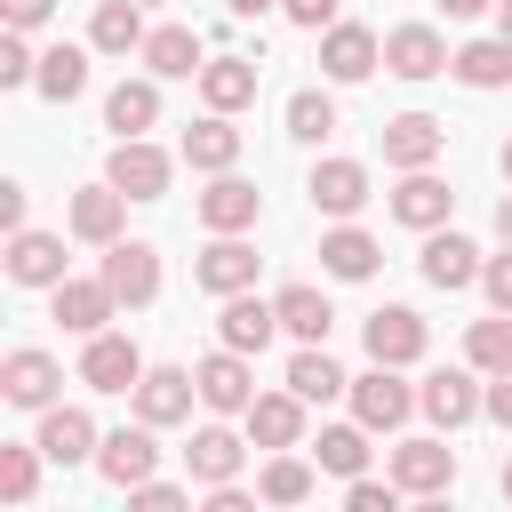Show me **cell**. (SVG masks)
Returning a JSON list of instances; mask_svg holds the SVG:
<instances>
[{"label":"cell","instance_id":"1","mask_svg":"<svg viewBox=\"0 0 512 512\" xmlns=\"http://www.w3.org/2000/svg\"><path fill=\"white\" fill-rule=\"evenodd\" d=\"M408 408H416V392L400 384V368H392V360H376L368 376H352V416H360L368 432H400V424H408Z\"/></svg>","mask_w":512,"mask_h":512},{"label":"cell","instance_id":"2","mask_svg":"<svg viewBox=\"0 0 512 512\" xmlns=\"http://www.w3.org/2000/svg\"><path fill=\"white\" fill-rule=\"evenodd\" d=\"M104 176H112L128 200H160V192H168V176H176V160H168L160 144H144V136H120V144H112V160H104Z\"/></svg>","mask_w":512,"mask_h":512},{"label":"cell","instance_id":"3","mask_svg":"<svg viewBox=\"0 0 512 512\" xmlns=\"http://www.w3.org/2000/svg\"><path fill=\"white\" fill-rule=\"evenodd\" d=\"M192 384H200V408H216V416H248V400H256V376H248V352H208L200 368H192Z\"/></svg>","mask_w":512,"mask_h":512},{"label":"cell","instance_id":"4","mask_svg":"<svg viewBox=\"0 0 512 512\" xmlns=\"http://www.w3.org/2000/svg\"><path fill=\"white\" fill-rule=\"evenodd\" d=\"M136 376H144V352H136L128 336L96 328L88 352H80V384H88V392H136Z\"/></svg>","mask_w":512,"mask_h":512},{"label":"cell","instance_id":"5","mask_svg":"<svg viewBox=\"0 0 512 512\" xmlns=\"http://www.w3.org/2000/svg\"><path fill=\"white\" fill-rule=\"evenodd\" d=\"M152 464H160V448H152V424H144V416L96 440V472H104L112 488H136V480H152Z\"/></svg>","mask_w":512,"mask_h":512},{"label":"cell","instance_id":"6","mask_svg":"<svg viewBox=\"0 0 512 512\" xmlns=\"http://www.w3.org/2000/svg\"><path fill=\"white\" fill-rule=\"evenodd\" d=\"M376 144H384V160H392V168H432V160L448 152V128H440L432 112H400V120H384V128H376Z\"/></svg>","mask_w":512,"mask_h":512},{"label":"cell","instance_id":"7","mask_svg":"<svg viewBox=\"0 0 512 512\" xmlns=\"http://www.w3.org/2000/svg\"><path fill=\"white\" fill-rule=\"evenodd\" d=\"M392 216L408 224V232H440L448 216H456V192L432 176V168H400V192H392Z\"/></svg>","mask_w":512,"mask_h":512},{"label":"cell","instance_id":"8","mask_svg":"<svg viewBox=\"0 0 512 512\" xmlns=\"http://www.w3.org/2000/svg\"><path fill=\"white\" fill-rule=\"evenodd\" d=\"M104 280H112L120 304H152L160 296V248L152 240H112L104 248Z\"/></svg>","mask_w":512,"mask_h":512},{"label":"cell","instance_id":"9","mask_svg":"<svg viewBox=\"0 0 512 512\" xmlns=\"http://www.w3.org/2000/svg\"><path fill=\"white\" fill-rule=\"evenodd\" d=\"M376 56H384V40H376L368 24H328V32H320V72H328V80H344V88H352V80H368V72H376Z\"/></svg>","mask_w":512,"mask_h":512},{"label":"cell","instance_id":"10","mask_svg":"<svg viewBox=\"0 0 512 512\" xmlns=\"http://www.w3.org/2000/svg\"><path fill=\"white\" fill-rule=\"evenodd\" d=\"M384 72L432 80V72H448V40H440L432 24H392V32H384Z\"/></svg>","mask_w":512,"mask_h":512},{"label":"cell","instance_id":"11","mask_svg":"<svg viewBox=\"0 0 512 512\" xmlns=\"http://www.w3.org/2000/svg\"><path fill=\"white\" fill-rule=\"evenodd\" d=\"M256 264H264L256 248H240L232 232H216V240L200 248V264H192V280H200L208 296H240V288H256Z\"/></svg>","mask_w":512,"mask_h":512},{"label":"cell","instance_id":"12","mask_svg":"<svg viewBox=\"0 0 512 512\" xmlns=\"http://www.w3.org/2000/svg\"><path fill=\"white\" fill-rule=\"evenodd\" d=\"M192 400H200V384H192L184 368H144V376H136V416H144L152 432H160V424H184Z\"/></svg>","mask_w":512,"mask_h":512},{"label":"cell","instance_id":"13","mask_svg":"<svg viewBox=\"0 0 512 512\" xmlns=\"http://www.w3.org/2000/svg\"><path fill=\"white\" fill-rule=\"evenodd\" d=\"M416 408H424L432 424H448V432H456V424H472V416L488 408V392H480L464 368H432V376H424V392H416Z\"/></svg>","mask_w":512,"mask_h":512},{"label":"cell","instance_id":"14","mask_svg":"<svg viewBox=\"0 0 512 512\" xmlns=\"http://www.w3.org/2000/svg\"><path fill=\"white\" fill-rule=\"evenodd\" d=\"M48 296H56V320H64L72 336H96V328L120 312V296H112V280H104V272H96V280H56Z\"/></svg>","mask_w":512,"mask_h":512},{"label":"cell","instance_id":"15","mask_svg":"<svg viewBox=\"0 0 512 512\" xmlns=\"http://www.w3.org/2000/svg\"><path fill=\"white\" fill-rule=\"evenodd\" d=\"M368 360H392V368H408V360H424V320L408 312V304H384V312H368Z\"/></svg>","mask_w":512,"mask_h":512},{"label":"cell","instance_id":"16","mask_svg":"<svg viewBox=\"0 0 512 512\" xmlns=\"http://www.w3.org/2000/svg\"><path fill=\"white\" fill-rule=\"evenodd\" d=\"M56 384H64V368H56L48 352H32V344L0 360V392H8L16 408H56Z\"/></svg>","mask_w":512,"mask_h":512},{"label":"cell","instance_id":"17","mask_svg":"<svg viewBox=\"0 0 512 512\" xmlns=\"http://www.w3.org/2000/svg\"><path fill=\"white\" fill-rule=\"evenodd\" d=\"M304 408L312 400H296V392H256L248 400V448H296L304 440Z\"/></svg>","mask_w":512,"mask_h":512},{"label":"cell","instance_id":"18","mask_svg":"<svg viewBox=\"0 0 512 512\" xmlns=\"http://www.w3.org/2000/svg\"><path fill=\"white\" fill-rule=\"evenodd\" d=\"M392 480H400L408 496H440V488L456 480V448H440V440H400V448H392Z\"/></svg>","mask_w":512,"mask_h":512},{"label":"cell","instance_id":"19","mask_svg":"<svg viewBox=\"0 0 512 512\" xmlns=\"http://www.w3.org/2000/svg\"><path fill=\"white\" fill-rule=\"evenodd\" d=\"M304 192H312L320 216H360V208H368V168H360V160H320Z\"/></svg>","mask_w":512,"mask_h":512},{"label":"cell","instance_id":"20","mask_svg":"<svg viewBox=\"0 0 512 512\" xmlns=\"http://www.w3.org/2000/svg\"><path fill=\"white\" fill-rule=\"evenodd\" d=\"M256 216H264V192H256V184H240L232 168L200 192V224H208V232H248Z\"/></svg>","mask_w":512,"mask_h":512},{"label":"cell","instance_id":"21","mask_svg":"<svg viewBox=\"0 0 512 512\" xmlns=\"http://www.w3.org/2000/svg\"><path fill=\"white\" fill-rule=\"evenodd\" d=\"M120 216H128V192L104 176V184H88V192H72V232L88 240V248H112L120 240Z\"/></svg>","mask_w":512,"mask_h":512},{"label":"cell","instance_id":"22","mask_svg":"<svg viewBox=\"0 0 512 512\" xmlns=\"http://www.w3.org/2000/svg\"><path fill=\"white\" fill-rule=\"evenodd\" d=\"M8 280L16 288H56L64 280V240L56 232H8Z\"/></svg>","mask_w":512,"mask_h":512},{"label":"cell","instance_id":"23","mask_svg":"<svg viewBox=\"0 0 512 512\" xmlns=\"http://www.w3.org/2000/svg\"><path fill=\"white\" fill-rule=\"evenodd\" d=\"M272 328H280V304H264V296H224V312H216V336L232 344V352H264L272 344Z\"/></svg>","mask_w":512,"mask_h":512},{"label":"cell","instance_id":"24","mask_svg":"<svg viewBox=\"0 0 512 512\" xmlns=\"http://www.w3.org/2000/svg\"><path fill=\"white\" fill-rule=\"evenodd\" d=\"M136 56H144L160 80H200V64H208L192 24H160V32H144V48H136Z\"/></svg>","mask_w":512,"mask_h":512},{"label":"cell","instance_id":"25","mask_svg":"<svg viewBox=\"0 0 512 512\" xmlns=\"http://www.w3.org/2000/svg\"><path fill=\"white\" fill-rule=\"evenodd\" d=\"M480 264H488V256H480L464 232H424V280H432V288H472Z\"/></svg>","mask_w":512,"mask_h":512},{"label":"cell","instance_id":"26","mask_svg":"<svg viewBox=\"0 0 512 512\" xmlns=\"http://www.w3.org/2000/svg\"><path fill=\"white\" fill-rule=\"evenodd\" d=\"M184 464H192V480L200 488H224V480H240V464H248V448L224 432V424H208V432H192V448H184Z\"/></svg>","mask_w":512,"mask_h":512},{"label":"cell","instance_id":"27","mask_svg":"<svg viewBox=\"0 0 512 512\" xmlns=\"http://www.w3.org/2000/svg\"><path fill=\"white\" fill-rule=\"evenodd\" d=\"M200 96H208V112L256 104V64H248V56H208V64H200Z\"/></svg>","mask_w":512,"mask_h":512},{"label":"cell","instance_id":"28","mask_svg":"<svg viewBox=\"0 0 512 512\" xmlns=\"http://www.w3.org/2000/svg\"><path fill=\"white\" fill-rule=\"evenodd\" d=\"M184 160H192V168H208V176H224V168L240 160V128H232V112L192 120V128H184Z\"/></svg>","mask_w":512,"mask_h":512},{"label":"cell","instance_id":"29","mask_svg":"<svg viewBox=\"0 0 512 512\" xmlns=\"http://www.w3.org/2000/svg\"><path fill=\"white\" fill-rule=\"evenodd\" d=\"M88 48H104V56L144 48V0H96V16H88Z\"/></svg>","mask_w":512,"mask_h":512},{"label":"cell","instance_id":"30","mask_svg":"<svg viewBox=\"0 0 512 512\" xmlns=\"http://www.w3.org/2000/svg\"><path fill=\"white\" fill-rule=\"evenodd\" d=\"M448 72L464 80V88H512V40L496 32V40H464L456 56H448Z\"/></svg>","mask_w":512,"mask_h":512},{"label":"cell","instance_id":"31","mask_svg":"<svg viewBox=\"0 0 512 512\" xmlns=\"http://www.w3.org/2000/svg\"><path fill=\"white\" fill-rule=\"evenodd\" d=\"M272 304H280V328H288L296 344H328L336 312H328V296H320V288H304V280H296V288H280Z\"/></svg>","mask_w":512,"mask_h":512},{"label":"cell","instance_id":"32","mask_svg":"<svg viewBox=\"0 0 512 512\" xmlns=\"http://www.w3.org/2000/svg\"><path fill=\"white\" fill-rule=\"evenodd\" d=\"M40 448H48V464H80V456H96V424H88V408H48V416H40Z\"/></svg>","mask_w":512,"mask_h":512},{"label":"cell","instance_id":"33","mask_svg":"<svg viewBox=\"0 0 512 512\" xmlns=\"http://www.w3.org/2000/svg\"><path fill=\"white\" fill-rule=\"evenodd\" d=\"M152 120H160V88H152V80H120V88L104 96V128H112V136H144Z\"/></svg>","mask_w":512,"mask_h":512},{"label":"cell","instance_id":"34","mask_svg":"<svg viewBox=\"0 0 512 512\" xmlns=\"http://www.w3.org/2000/svg\"><path fill=\"white\" fill-rule=\"evenodd\" d=\"M376 256H384V248H376L360 224H336V232H320V264H328L336 280H368V272H376Z\"/></svg>","mask_w":512,"mask_h":512},{"label":"cell","instance_id":"35","mask_svg":"<svg viewBox=\"0 0 512 512\" xmlns=\"http://www.w3.org/2000/svg\"><path fill=\"white\" fill-rule=\"evenodd\" d=\"M32 88H40L48 104H72V96L88 88V48H72V40H64V48H48V56H40V72H32Z\"/></svg>","mask_w":512,"mask_h":512},{"label":"cell","instance_id":"36","mask_svg":"<svg viewBox=\"0 0 512 512\" xmlns=\"http://www.w3.org/2000/svg\"><path fill=\"white\" fill-rule=\"evenodd\" d=\"M288 392H296V400H336V392H352V376H344L320 344H304V352L288 360Z\"/></svg>","mask_w":512,"mask_h":512},{"label":"cell","instance_id":"37","mask_svg":"<svg viewBox=\"0 0 512 512\" xmlns=\"http://www.w3.org/2000/svg\"><path fill=\"white\" fill-rule=\"evenodd\" d=\"M464 360H472L480 376H504V368H512V312H488V320H472V336H464Z\"/></svg>","mask_w":512,"mask_h":512},{"label":"cell","instance_id":"38","mask_svg":"<svg viewBox=\"0 0 512 512\" xmlns=\"http://www.w3.org/2000/svg\"><path fill=\"white\" fill-rule=\"evenodd\" d=\"M312 456H320L336 480H360V472H368V424H328Z\"/></svg>","mask_w":512,"mask_h":512},{"label":"cell","instance_id":"39","mask_svg":"<svg viewBox=\"0 0 512 512\" xmlns=\"http://www.w3.org/2000/svg\"><path fill=\"white\" fill-rule=\"evenodd\" d=\"M256 496H264V504H304V496H312V464L272 448V464L256 472Z\"/></svg>","mask_w":512,"mask_h":512},{"label":"cell","instance_id":"40","mask_svg":"<svg viewBox=\"0 0 512 512\" xmlns=\"http://www.w3.org/2000/svg\"><path fill=\"white\" fill-rule=\"evenodd\" d=\"M288 136H296V144H328V136H336V104H328L320 88H296V96H288Z\"/></svg>","mask_w":512,"mask_h":512},{"label":"cell","instance_id":"41","mask_svg":"<svg viewBox=\"0 0 512 512\" xmlns=\"http://www.w3.org/2000/svg\"><path fill=\"white\" fill-rule=\"evenodd\" d=\"M40 456H48L40 440H32V448H0V496H8V504H24V496H32V480H40Z\"/></svg>","mask_w":512,"mask_h":512},{"label":"cell","instance_id":"42","mask_svg":"<svg viewBox=\"0 0 512 512\" xmlns=\"http://www.w3.org/2000/svg\"><path fill=\"white\" fill-rule=\"evenodd\" d=\"M32 72H40V56L24 48V32H8V40H0V80H8V88H24Z\"/></svg>","mask_w":512,"mask_h":512},{"label":"cell","instance_id":"43","mask_svg":"<svg viewBox=\"0 0 512 512\" xmlns=\"http://www.w3.org/2000/svg\"><path fill=\"white\" fill-rule=\"evenodd\" d=\"M392 496H400V480H368V472L344 488V504H352V512H392Z\"/></svg>","mask_w":512,"mask_h":512},{"label":"cell","instance_id":"44","mask_svg":"<svg viewBox=\"0 0 512 512\" xmlns=\"http://www.w3.org/2000/svg\"><path fill=\"white\" fill-rule=\"evenodd\" d=\"M480 288H488V304H496V312H512V240H504V256H488V264H480Z\"/></svg>","mask_w":512,"mask_h":512},{"label":"cell","instance_id":"45","mask_svg":"<svg viewBox=\"0 0 512 512\" xmlns=\"http://www.w3.org/2000/svg\"><path fill=\"white\" fill-rule=\"evenodd\" d=\"M280 8H288V24H304V32H328L344 0H280Z\"/></svg>","mask_w":512,"mask_h":512},{"label":"cell","instance_id":"46","mask_svg":"<svg viewBox=\"0 0 512 512\" xmlns=\"http://www.w3.org/2000/svg\"><path fill=\"white\" fill-rule=\"evenodd\" d=\"M128 496H136L144 512H176V504H184V488H176V480H136Z\"/></svg>","mask_w":512,"mask_h":512},{"label":"cell","instance_id":"47","mask_svg":"<svg viewBox=\"0 0 512 512\" xmlns=\"http://www.w3.org/2000/svg\"><path fill=\"white\" fill-rule=\"evenodd\" d=\"M0 16H8V32H32V24L56 16V0H0Z\"/></svg>","mask_w":512,"mask_h":512},{"label":"cell","instance_id":"48","mask_svg":"<svg viewBox=\"0 0 512 512\" xmlns=\"http://www.w3.org/2000/svg\"><path fill=\"white\" fill-rule=\"evenodd\" d=\"M488 416H496V424H504V432H512V368H504V376H496V384H488Z\"/></svg>","mask_w":512,"mask_h":512},{"label":"cell","instance_id":"49","mask_svg":"<svg viewBox=\"0 0 512 512\" xmlns=\"http://www.w3.org/2000/svg\"><path fill=\"white\" fill-rule=\"evenodd\" d=\"M0 224L24 232V184H0Z\"/></svg>","mask_w":512,"mask_h":512},{"label":"cell","instance_id":"50","mask_svg":"<svg viewBox=\"0 0 512 512\" xmlns=\"http://www.w3.org/2000/svg\"><path fill=\"white\" fill-rule=\"evenodd\" d=\"M440 8H448V16H488L496 0H440Z\"/></svg>","mask_w":512,"mask_h":512},{"label":"cell","instance_id":"51","mask_svg":"<svg viewBox=\"0 0 512 512\" xmlns=\"http://www.w3.org/2000/svg\"><path fill=\"white\" fill-rule=\"evenodd\" d=\"M264 8H280V0H232V16H264Z\"/></svg>","mask_w":512,"mask_h":512},{"label":"cell","instance_id":"52","mask_svg":"<svg viewBox=\"0 0 512 512\" xmlns=\"http://www.w3.org/2000/svg\"><path fill=\"white\" fill-rule=\"evenodd\" d=\"M496 32H504V40H512V0H496Z\"/></svg>","mask_w":512,"mask_h":512},{"label":"cell","instance_id":"53","mask_svg":"<svg viewBox=\"0 0 512 512\" xmlns=\"http://www.w3.org/2000/svg\"><path fill=\"white\" fill-rule=\"evenodd\" d=\"M496 232H504V240H512V200H504V208H496Z\"/></svg>","mask_w":512,"mask_h":512},{"label":"cell","instance_id":"54","mask_svg":"<svg viewBox=\"0 0 512 512\" xmlns=\"http://www.w3.org/2000/svg\"><path fill=\"white\" fill-rule=\"evenodd\" d=\"M504 496H512V456H504Z\"/></svg>","mask_w":512,"mask_h":512},{"label":"cell","instance_id":"55","mask_svg":"<svg viewBox=\"0 0 512 512\" xmlns=\"http://www.w3.org/2000/svg\"><path fill=\"white\" fill-rule=\"evenodd\" d=\"M504 176H512V136H504Z\"/></svg>","mask_w":512,"mask_h":512},{"label":"cell","instance_id":"56","mask_svg":"<svg viewBox=\"0 0 512 512\" xmlns=\"http://www.w3.org/2000/svg\"><path fill=\"white\" fill-rule=\"evenodd\" d=\"M144 8H152V0H144Z\"/></svg>","mask_w":512,"mask_h":512}]
</instances>
